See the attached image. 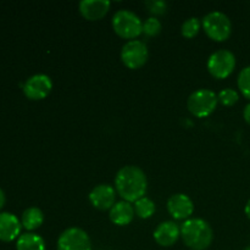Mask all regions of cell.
Returning <instances> with one entry per match:
<instances>
[{
  "instance_id": "cell-7",
  "label": "cell",
  "mask_w": 250,
  "mask_h": 250,
  "mask_svg": "<svg viewBox=\"0 0 250 250\" xmlns=\"http://www.w3.org/2000/svg\"><path fill=\"white\" fill-rule=\"evenodd\" d=\"M149 58V50L146 43L138 39L126 42L121 49V60L128 68L136 70L142 67Z\"/></svg>"
},
{
  "instance_id": "cell-25",
  "label": "cell",
  "mask_w": 250,
  "mask_h": 250,
  "mask_svg": "<svg viewBox=\"0 0 250 250\" xmlns=\"http://www.w3.org/2000/svg\"><path fill=\"white\" fill-rule=\"evenodd\" d=\"M5 204V193L2 192V189H0V210L4 207Z\"/></svg>"
},
{
  "instance_id": "cell-19",
  "label": "cell",
  "mask_w": 250,
  "mask_h": 250,
  "mask_svg": "<svg viewBox=\"0 0 250 250\" xmlns=\"http://www.w3.org/2000/svg\"><path fill=\"white\" fill-rule=\"evenodd\" d=\"M200 27H202V22L198 17H189L182 23L181 32H182L186 38H193V37L199 33Z\"/></svg>"
},
{
  "instance_id": "cell-11",
  "label": "cell",
  "mask_w": 250,
  "mask_h": 250,
  "mask_svg": "<svg viewBox=\"0 0 250 250\" xmlns=\"http://www.w3.org/2000/svg\"><path fill=\"white\" fill-rule=\"evenodd\" d=\"M89 202L99 210H110L116 203V189L110 185H98L90 190Z\"/></svg>"
},
{
  "instance_id": "cell-24",
  "label": "cell",
  "mask_w": 250,
  "mask_h": 250,
  "mask_svg": "<svg viewBox=\"0 0 250 250\" xmlns=\"http://www.w3.org/2000/svg\"><path fill=\"white\" fill-rule=\"evenodd\" d=\"M243 117H244V120H246L247 124L250 125V103H248V104L246 105V107H244Z\"/></svg>"
},
{
  "instance_id": "cell-21",
  "label": "cell",
  "mask_w": 250,
  "mask_h": 250,
  "mask_svg": "<svg viewBox=\"0 0 250 250\" xmlns=\"http://www.w3.org/2000/svg\"><path fill=\"white\" fill-rule=\"evenodd\" d=\"M219 98V103H221L225 106H232V105L236 104L239 99V94L237 90L232 89V88H226V89H222L221 92L217 94Z\"/></svg>"
},
{
  "instance_id": "cell-9",
  "label": "cell",
  "mask_w": 250,
  "mask_h": 250,
  "mask_svg": "<svg viewBox=\"0 0 250 250\" xmlns=\"http://www.w3.org/2000/svg\"><path fill=\"white\" fill-rule=\"evenodd\" d=\"M53 89V81L45 73L31 76L23 84V93L28 99L42 100L49 95Z\"/></svg>"
},
{
  "instance_id": "cell-13",
  "label": "cell",
  "mask_w": 250,
  "mask_h": 250,
  "mask_svg": "<svg viewBox=\"0 0 250 250\" xmlns=\"http://www.w3.org/2000/svg\"><path fill=\"white\" fill-rule=\"evenodd\" d=\"M22 224L11 212H0V241L12 242L19 238Z\"/></svg>"
},
{
  "instance_id": "cell-3",
  "label": "cell",
  "mask_w": 250,
  "mask_h": 250,
  "mask_svg": "<svg viewBox=\"0 0 250 250\" xmlns=\"http://www.w3.org/2000/svg\"><path fill=\"white\" fill-rule=\"evenodd\" d=\"M112 27L116 34L129 41L143 33V21L136 12L128 9H121L115 12Z\"/></svg>"
},
{
  "instance_id": "cell-4",
  "label": "cell",
  "mask_w": 250,
  "mask_h": 250,
  "mask_svg": "<svg viewBox=\"0 0 250 250\" xmlns=\"http://www.w3.org/2000/svg\"><path fill=\"white\" fill-rule=\"evenodd\" d=\"M217 103H219V98L214 90L208 89V88H200V89L194 90L188 97L187 107L190 114L194 116L207 117L211 112H214L217 106Z\"/></svg>"
},
{
  "instance_id": "cell-6",
  "label": "cell",
  "mask_w": 250,
  "mask_h": 250,
  "mask_svg": "<svg viewBox=\"0 0 250 250\" xmlns=\"http://www.w3.org/2000/svg\"><path fill=\"white\" fill-rule=\"evenodd\" d=\"M236 67V56L231 50L220 49L214 51L208 59V70L214 77L226 78Z\"/></svg>"
},
{
  "instance_id": "cell-2",
  "label": "cell",
  "mask_w": 250,
  "mask_h": 250,
  "mask_svg": "<svg viewBox=\"0 0 250 250\" xmlns=\"http://www.w3.org/2000/svg\"><path fill=\"white\" fill-rule=\"evenodd\" d=\"M181 237L186 246L192 250H205L214 239V231L209 222L203 219H188L181 225Z\"/></svg>"
},
{
  "instance_id": "cell-15",
  "label": "cell",
  "mask_w": 250,
  "mask_h": 250,
  "mask_svg": "<svg viewBox=\"0 0 250 250\" xmlns=\"http://www.w3.org/2000/svg\"><path fill=\"white\" fill-rule=\"evenodd\" d=\"M134 215L136 212H134L133 205L126 200H121V202L115 203L114 207L110 209L109 217L112 224L116 226H126L131 224Z\"/></svg>"
},
{
  "instance_id": "cell-5",
  "label": "cell",
  "mask_w": 250,
  "mask_h": 250,
  "mask_svg": "<svg viewBox=\"0 0 250 250\" xmlns=\"http://www.w3.org/2000/svg\"><path fill=\"white\" fill-rule=\"evenodd\" d=\"M202 26L205 33L211 39L224 42L231 36L232 22L229 17L222 11H211L204 16Z\"/></svg>"
},
{
  "instance_id": "cell-23",
  "label": "cell",
  "mask_w": 250,
  "mask_h": 250,
  "mask_svg": "<svg viewBox=\"0 0 250 250\" xmlns=\"http://www.w3.org/2000/svg\"><path fill=\"white\" fill-rule=\"evenodd\" d=\"M146 6L148 7L149 11L154 15H163L166 11L167 4L163 0H150L146 2Z\"/></svg>"
},
{
  "instance_id": "cell-27",
  "label": "cell",
  "mask_w": 250,
  "mask_h": 250,
  "mask_svg": "<svg viewBox=\"0 0 250 250\" xmlns=\"http://www.w3.org/2000/svg\"><path fill=\"white\" fill-rule=\"evenodd\" d=\"M244 250H250V246H249V247H247V248L244 249Z\"/></svg>"
},
{
  "instance_id": "cell-12",
  "label": "cell",
  "mask_w": 250,
  "mask_h": 250,
  "mask_svg": "<svg viewBox=\"0 0 250 250\" xmlns=\"http://www.w3.org/2000/svg\"><path fill=\"white\" fill-rule=\"evenodd\" d=\"M181 237V227L173 221H164L154 231V239L161 247H172Z\"/></svg>"
},
{
  "instance_id": "cell-22",
  "label": "cell",
  "mask_w": 250,
  "mask_h": 250,
  "mask_svg": "<svg viewBox=\"0 0 250 250\" xmlns=\"http://www.w3.org/2000/svg\"><path fill=\"white\" fill-rule=\"evenodd\" d=\"M161 28H163L161 22L154 16L149 17V19H146V21L143 22V33L149 37L158 36L161 32Z\"/></svg>"
},
{
  "instance_id": "cell-14",
  "label": "cell",
  "mask_w": 250,
  "mask_h": 250,
  "mask_svg": "<svg viewBox=\"0 0 250 250\" xmlns=\"http://www.w3.org/2000/svg\"><path fill=\"white\" fill-rule=\"evenodd\" d=\"M110 6L111 2L109 0H82L78 5L82 16L89 21L103 19L107 14Z\"/></svg>"
},
{
  "instance_id": "cell-17",
  "label": "cell",
  "mask_w": 250,
  "mask_h": 250,
  "mask_svg": "<svg viewBox=\"0 0 250 250\" xmlns=\"http://www.w3.org/2000/svg\"><path fill=\"white\" fill-rule=\"evenodd\" d=\"M17 250H45V242L43 237L37 233L27 232L21 234L16 243Z\"/></svg>"
},
{
  "instance_id": "cell-1",
  "label": "cell",
  "mask_w": 250,
  "mask_h": 250,
  "mask_svg": "<svg viewBox=\"0 0 250 250\" xmlns=\"http://www.w3.org/2000/svg\"><path fill=\"white\" fill-rule=\"evenodd\" d=\"M148 181L144 171L134 165L120 168L115 177V189L120 197L128 203H136L146 197Z\"/></svg>"
},
{
  "instance_id": "cell-8",
  "label": "cell",
  "mask_w": 250,
  "mask_h": 250,
  "mask_svg": "<svg viewBox=\"0 0 250 250\" xmlns=\"http://www.w3.org/2000/svg\"><path fill=\"white\" fill-rule=\"evenodd\" d=\"M58 250H93L87 232L78 227L65 229L58 238Z\"/></svg>"
},
{
  "instance_id": "cell-20",
  "label": "cell",
  "mask_w": 250,
  "mask_h": 250,
  "mask_svg": "<svg viewBox=\"0 0 250 250\" xmlns=\"http://www.w3.org/2000/svg\"><path fill=\"white\" fill-rule=\"evenodd\" d=\"M237 83H238V88L242 94L250 100V65L242 68Z\"/></svg>"
},
{
  "instance_id": "cell-26",
  "label": "cell",
  "mask_w": 250,
  "mask_h": 250,
  "mask_svg": "<svg viewBox=\"0 0 250 250\" xmlns=\"http://www.w3.org/2000/svg\"><path fill=\"white\" fill-rule=\"evenodd\" d=\"M244 212H246L247 217H248V219L250 220V199L248 200V202H247L246 208H244Z\"/></svg>"
},
{
  "instance_id": "cell-16",
  "label": "cell",
  "mask_w": 250,
  "mask_h": 250,
  "mask_svg": "<svg viewBox=\"0 0 250 250\" xmlns=\"http://www.w3.org/2000/svg\"><path fill=\"white\" fill-rule=\"evenodd\" d=\"M44 222V214L39 208L32 207L23 211L21 217V224L27 231H33L39 229Z\"/></svg>"
},
{
  "instance_id": "cell-10",
  "label": "cell",
  "mask_w": 250,
  "mask_h": 250,
  "mask_svg": "<svg viewBox=\"0 0 250 250\" xmlns=\"http://www.w3.org/2000/svg\"><path fill=\"white\" fill-rule=\"evenodd\" d=\"M167 210L175 220H188L194 211L193 200L183 193H177L168 198Z\"/></svg>"
},
{
  "instance_id": "cell-18",
  "label": "cell",
  "mask_w": 250,
  "mask_h": 250,
  "mask_svg": "<svg viewBox=\"0 0 250 250\" xmlns=\"http://www.w3.org/2000/svg\"><path fill=\"white\" fill-rule=\"evenodd\" d=\"M133 207L134 212H136L137 216L141 217V219H149V217L153 216L154 212H155L156 210L155 203L148 197H143L141 198V199H138L134 203Z\"/></svg>"
}]
</instances>
